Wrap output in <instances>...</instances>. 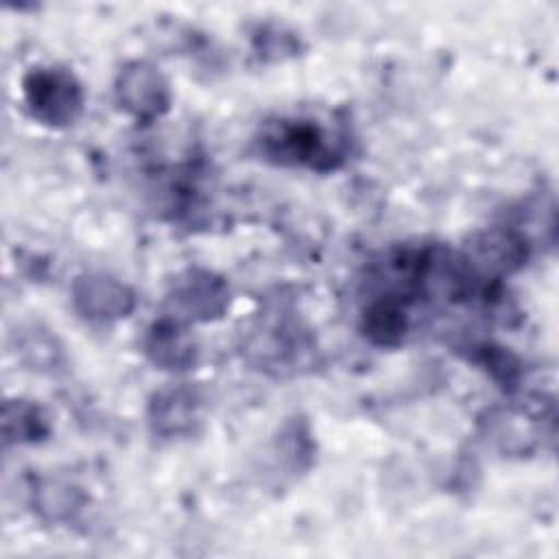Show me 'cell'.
Returning <instances> with one entry per match:
<instances>
[{"label": "cell", "instance_id": "6da1fadb", "mask_svg": "<svg viewBox=\"0 0 559 559\" xmlns=\"http://www.w3.org/2000/svg\"><path fill=\"white\" fill-rule=\"evenodd\" d=\"M255 146L258 153L275 166L308 168L314 173L338 170L349 155V138L345 131L304 116L264 122Z\"/></svg>", "mask_w": 559, "mask_h": 559}, {"label": "cell", "instance_id": "7a4b0ae2", "mask_svg": "<svg viewBox=\"0 0 559 559\" xmlns=\"http://www.w3.org/2000/svg\"><path fill=\"white\" fill-rule=\"evenodd\" d=\"M22 98L28 114L52 129L74 124L85 107L81 81L59 66L31 68L22 76Z\"/></svg>", "mask_w": 559, "mask_h": 559}, {"label": "cell", "instance_id": "3957f363", "mask_svg": "<svg viewBox=\"0 0 559 559\" xmlns=\"http://www.w3.org/2000/svg\"><path fill=\"white\" fill-rule=\"evenodd\" d=\"M166 301L170 314L183 323H210L225 317L231 304V290L223 275L190 266L175 275Z\"/></svg>", "mask_w": 559, "mask_h": 559}, {"label": "cell", "instance_id": "277c9868", "mask_svg": "<svg viewBox=\"0 0 559 559\" xmlns=\"http://www.w3.org/2000/svg\"><path fill=\"white\" fill-rule=\"evenodd\" d=\"M116 103L138 122H155L168 114L173 103L170 83L151 61L135 59L120 68L114 81Z\"/></svg>", "mask_w": 559, "mask_h": 559}, {"label": "cell", "instance_id": "5b68a950", "mask_svg": "<svg viewBox=\"0 0 559 559\" xmlns=\"http://www.w3.org/2000/svg\"><path fill=\"white\" fill-rule=\"evenodd\" d=\"M72 308L92 323H116L135 310V293L109 273H81L70 286Z\"/></svg>", "mask_w": 559, "mask_h": 559}, {"label": "cell", "instance_id": "8992f818", "mask_svg": "<svg viewBox=\"0 0 559 559\" xmlns=\"http://www.w3.org/2000/svg\"><path fill=\"white\" fill-rule=\"evenodd\" d=\"M531 255L526 236L513 227H489L472 236L465 262L487 280H500L520 271Z\"/></svg>", "mask_w": 559, "mask_h": 559}, {"label": "cell", "instance_id": "52a82bcc", "mask_svg": "<svg viewBox=\"0 0 559 559\" xmlns=\"http://www.w3.org/2000/svg\"><path fill=\"white\" fill-rule=\"evenodd\" d=\"M203 397L192 384L157 389L146 406L148 430L159 439L190 437L201 424Z\"/></svg>", "mask_w": 559, "mask_h": 559}, {"label": "cell", "instance_id": "ba28073f", "mask_svg": "<svg viewBox=\"0 0 559 559\" xmlns=\"http://www.w3.org/2000/svg\"><path fill=\"white\" fill-rule=\"evenodd\" d=\"M144 356L162 371H188L197 362V345L183 321L173 314L155 319L142 338Z\"/></svg>", "mask_w": 559, "mask_h": 559}, {"label": "cell", "instance_id": "9c48e42d", "mask_svg": "<svg viewBox=\"0 0 559 559\" xmlns=\"http://www.w3.org/2000/svg\"><path fill=\"white\" fill-rule=\"evenodd\" d=\"M411 330L406 301L382 293L367 301L360 312V332L376 347H400Z\"/></svg>", "mask_w": 559, "mask_h": 559}, {"label": "cell", "instance_id": "30bf717a", "mask_svg": "<svg viewBox=\"0 0 559 559\" xmlns=\"http://www.w3.org/2000/svg\"><path fill=\"white\" fill-rule=\"evenodd\" d=\"M50 435V421L39 404L22 397L2 404V439L4 445H33Z\"/></svg>", "mask_w": 559, "mask_h": 559}, {"label": "cell", "instance_id": "8fae6325", "mask_svg": "<svg viewBox=\"0 0 559 559\" xmlns=\"http://www.w3.org/2000/svg\"><path fill=\"white\" fill-rule=\"evenodd\" d=\"M85 502V496L79 487L55 480V478H41L33 487V507L39 513V518L48 522H68L72 520Z\"/></svg>", "mask_w": 559, "mask_h": 559}, {"label": "cell", "instance_id": "7c38bea8", "mask_svg": "<svg viewBox=\"0 0 559 559\" xmlns=\"http://www.w3.org/2000/svg\"><path fill=\"white\" fill-rule=\"evenodd\" d=\"M469 349V360L483 367L498 386H502L509 393L520 386L522 362L513 352L496 343H476Z\"/></svg>", "mask_w": 559, "mask_h": 559}, {"label": "cell", "instance_id": "4fadbf2b", "mask_svg": "<svg viewBox=\"0 0 559 559\" xmlns=\"http://www.w3.org/2000/svg\"><path fill=\"white\" fill-rule=\"evenodd\" d=\"M299 39L293 31L277 24H260L253 33V50L262 61H284L299 55Z\"/></svg>", "mask_w": 559, "mask_h": 559}, {"label": "cell", "instance_id": "5bb4252c", "mask_svg": "<svg viewBox=\"0 0 559 559\" xmlns=\"http://www.w3.org/2000/svg\"><path fill=\"white\" fill-rule=\"evenodd\" d=\"M22 352L28 356V362L35 367H52L57 365L61 352L55 347V338L39 334L33 338V334L22 343Z\"/></svg>", "mask_w": 559, "mask_h": 559}]
</instances>
